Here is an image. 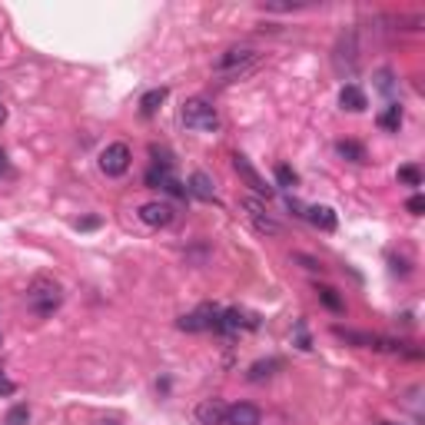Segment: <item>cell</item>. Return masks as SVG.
Here are the masks:
<instances>
[{"instance_id": "cell-12", "label": "cell", "mask_w": 425, "mask_h": 425, "mask_svg": "<svg viewBox=\"0 0 425 425\" xmlns=\"http://www.w3.org/2000/svg\"><path fill=\"white\" fill-rule=\"evenodd\" d=\"M279 369H282V362L279 359H259L250 365V372H246V379L250 382H266V379H273Z\"/></svg>"}, {"instance_id": "cell-21", "label": "cell", "mask_w": 425, "mask_h": 425, "mask_svg": "<svg viewBox=\"0 0 425 425\" xmlns=\"http://www.w3.org/2000/svg\"><path fill=\"white\" fill-rule=\"evenodd\" d=\"M293 259H296V263H302V266H306L309 273H322V269H326V266H322L319 259H313V256H306V253H296Z\"/></svg>"}, {"instance_id": "cell-9", "label": "cell", "mask_w": 425, "mask_h": 425, "mask_svg": "<svg viewBox=\"0 0 425 425\" xmlns=\"http://www.w3.org/2000/svg\"><path fill=\"white\" fill-rule=\"evenodd\" d=\"M263 422V412L253 402H236L226 412V425H259Z\"/></svg>"}, {"instance_id": "cell-28", "label": "cell", "mask_w": 425, "mask_h": 425, "mask_svg": "<svg viewBox=\"0 0 425 425\" xmlns=\"http://www.w3.org/2000/svg\"><path fill=\"white\" fill-rule=\"evenodd\" d=\"M3 120H7V106H3V100H0V127H3Z\"/></svg>"}, {"instance_id": "cell-2", "label": "cell", "mask_w": 425, "mask_h": 425, "mask_svg": "<svg viewBox=\"0 0 425 425\" xmlns=\"http://www.w3.org/2000/svg\"><path fill=\"white\" fill-rule=\"evenodd\" d=\"M180 120H183L186 130H196V133H216V130H219V113H216V106H212L210 100H203V97L186 100L183 110H180Z\"/></svg>"}, {"instance_id": "cell-13", "label": "cell", "mask_w": 425, "mask_h": 425, "mask_svg": "<svg viewBox=\"0 0 425 425\" xmlns=\"http://www.w3.org/2000/svg\"><path fill=\"white\" fill-rule=\"evenodd\" d=\"M186 190H190L193 196H199V199H212V196H216V183H212L210 173L196 170L190 176V186H186Z\"/></svg>"}, {"instance_id": "cell-1", "label": "cell", "mask_w": 425, "mask_h": 425, "mask_svg": "<svg viewBox=\"0 0 425 425\" xmlns=\"http://www.w3.org/2000/svg\"><path fill=\"white\" fill-rule=\"evenodd\" d=\"M60 302H64L60 282H53V279H47V276L30 282V289H27V306H30L37 316H53V313L60 309Z\"/></svg>"}, {"instance_id": "cell-22", "label": "cell", "mask_w": 425, "mask_h": 425, "mask_svg": "<svg viewBox=\"0 0 425 425\" xmlns=\"http://www.w3.org/2000/svg\"><path fill=\"white\" fill-rule=\"evenodd\" d=\"M163 190L170 193V196H180V199H186V193H190L186 186H183V183H180V180H173V176L167 180V183H163Z\"/></svg>"}, {"instance_id": "cell-5", "label": "cell", "mask_w": 425, "mask_h": 425, "mask_svg": "<svg viewBox=\"0 0 425 425\" xmlns=\"http://www.w3.org/2000/svg\"><path fill=\"white\" fill-rule=\"evenodd\" d=\"M233 170L239 173V180H243V183H246V186H250L253 193L266 196V199L273 196V186H266V180L259 176V170H256V167L250 163V160H246V156H243V153H233Z\"/></svg>"}, {"instance_id": "cell-8", "label": "cell", "mask_w": 425, "mask_h": 425, "mask_svg": "<svg viewBox=\"0 0 425 425\" xmlns=\"http://www.w3.org/2000/svg\"><path fill=\"white\" fill-rule=\"evenodd\" d=\"M140 219L147 223V226H170L173 223V206L170 203H143L140 206Z\"/></svg>"}, {"instance_id": "cell-7", "label": "cell", "mask_w": 425, "mask_h": 425, "mask_svg": "<svg viewBox=\"0 0 425 425\" xmlns=\"http://www.w3.org/2000/svg\"><path fill=\"white\" fill-rule=\"evenodd\" d=\"M243 206H246V212H250V219H253V226L259 230L263 236H279L282 233V226H279L276 219L266 212V206L259 203V199H243Z\"/></svg>"}, {"instance_id": "cell-4", "label": "cell", "mask_w": 425, "mask_h": 425, "mask_svg": "<svg viewBox=\"0 0 425 425\" xmlns=\"http://www.w3.org/2000/svg\"><path fill=\"white\" fill-rule=\"evenodd\" d=\"M130 147L127 143H110V147L100 153V170L106 173V176H123V173L130 170Z\"/></svg>"}, {"instance_id": "cell-14", "label": "cell", "mask_w": 425, "mask_h": 425, "mask_svg": "<svg viewBox=\"0 0 425 425\" xmlns=\"http://www.w3.org/2000/svg\"><path fill=\"white\" fill-rule=\"evenodd\" d=\"M167 97H170V90H167V86H156V90L143 93V100H140V113H143V117H153L160 106L167 104Z\"/></svg>"}, {"instance_id": "cell-29", "label": "cell", "mask_w": 425, "mask_h": 425, "mask_svg": "<svg viewBox=\"0 0 425 425\" xmlns=\"http://www.w3.org/2000/svg\"><path fill=\"white\" fill-rule=\"evenodd\" d=\"M379 425H399V422H379Z\"/></svg>"}, {"instance_id": "cell-3", "label": "cell", "mask_w": 425, "mask_h": 425, "mask_svg": "<svg viewBox=\"0 0 425 425\" xmlns=\"http://www.w3.org/2000/svg\"><path fill=\"white\" fill-rule=\"evenodd\" d=\"M219 316H223V309H216V306H199L196 313L176 319V326H180L183 332H206V329L219 332Z\"/></svg>"}, {"instance_id": "cell-27", "label": "cell", "mask_w": 425, "mask_h": 425, "mask_svg": "<svg viewBox=\"0 0 425 425\" xmlns=\"http://www.w3.org/2000/svg\"><path fill=\"white\" fill-rule=\"evenodd\" d=\"M10 170V163H7V153H3V149H0V176H3V173Z\"/></svg>"}, {"instance_id": "cell-16", "label": "cell", "mask_w": 425, "mask_h": 425, "mask_svg": "<svg viewBox=\"0 0 425 425\" xmlns=\"http://www.w3.org/2000/svg\"><path fill=\"white\" fill-rule=\"evenodd\" d=\"M379 127L389 130V133H399V127H402V106L399 104H389L379 113Z\"/></svg>"}, {"instance_id": "cell-25", "label": "cell", "mask_w": 425, "mask_h": 425, "mask_svg": "<svg viewBox=\"0 0 425 425\" xmlns=\"http://www.w3.org/2000/svg\"><path fill=\"white\" fill-rule=\"evenodd\" d=\"M296 339H299V349H302V352L313 349V342H309V336H306V326H302V322L296 326Z\"/></svg>"}, {"instance_id": "cell-23", "label": "cell", "mask_w": 425, "mask_h": 425, "mask_svg": "<svg viewBox=\"0 0 425 425\" xmlns=\"http://www.w3.org/2000/svg\"><path fill=\"white\" fill-rule=\"evenodd\" d=\"M405 210L412 212V216H422V210H425V199L415 193V196H409V203H405Z\"/></svg>"}, {"instance_id": "cell-19", "label": "cell", "mask_w": 425, "mask_h": 425, "mask_svg": "<svg viewBox=\"0 0 425 425\" xmlns=\"http://www.w3.org/2000/svg\"><path fill=\"white\" fill-rule=\"evenodd\" d=\"M399 183H409V186H422V170L419 167H399Z\"/></svg>"}, {"instance_id": "cell-6", "label": "cell", "mask_w": 425, "mask_h": 425, "mask_svg": "<svg viewBox=\"0 0 425 425\" xmlns=\"http://www.w3.org/2000/svg\"><path fill=\"white\" fill-rule=\"evenodd\" d=\"M226 412H230V405L212 396L193 409V419H196V425H226Z\"/></svg>"}, {"instance_id": "cell-11", "label": "cell", "mask_w": 425, "mask_h": 425, "mask_svg": "<svg viewBox=\"0 0 425 425\" xmlns=\"http://www.w3.org/2000/svg\"><path fill=\"white\" fill-rule=\"evenodd\" d=\"M302 216H306L313 226L326 230V233H332V230H336V223H339V219H336V212L329 210V206H309V210L302 212Z\"/></svg>"}, {"instance_id": "cell-26", "label": "cell", "mask_w": 425, "mask_h": 425, "mask_svg": "<svg viewBox=\"0 0 425 425\" xmlns=\"http://www.w3.org/2000/svg\"><path fill=\"white\" fill-rule=\"evenodd\" d=\"M97 226H100L97 216H90V219H80V223H77V230H97Z\"/></svg>"}, {"instance_id": "cell-20", "label": "cell", "mask_w": 425, "mask_h": 425, "mask_svg": "<svg viewBox=\"0 0 425 425\" xmlns=\"http://www.w3.org/2000/svg\"><path fill=\"white\" fill-rule=\"evenodd\" d=\"M276 180H279V186H289V190L299 183V176L289 167H276Z\"/></svg>"}, {"instance_id": "cell-24", "label": "cell", "mask_w": 425, "mask_h": 425, "mask_svg": "<svg viewBox=\"0 0 425 425\" xmlns=\"http://www.w3.org/2000/svg\"><path fill=\"white\" fill-rule=\"evenodd\" d=\"M17 392V385L7 379V372H3V365H0V396H14Z\"/></svg>"}, {"instance_id": "cell-10", "label": "cell", "mask_w": 425, "mask_h": 425, "mask_svg": "<svg viewBox=\"0 0 425 425\" xmlns=\"http://www.w3.org/2000/svg\"><path fill=\"white\" fill-rule=\"evenodd\" d=\"M339 104H342V110L362 113V110L369 106V100H365V90H362L359 84H345V86L339 90Z\"/></svg>"}, {"instance_id": "cell-18", "label": "cell", "mask_w": 425, "mask_h": 425, "mask_svg": "<svg viewBox=\"0 0 425 425\" xmlns=\"http://www.w3.org/2000/svg\"><path fill=\"white\" fill-rule=\"evenodd\" d=\"M3 425H30V405H14L7 415H3Z\"/></svg>"}, {"instance_id": "cell-15", "label": "cell", "mask_w": 425, "mask_h": 425, "mask_svg": "<svg viewBox=\"0 0 425 425\" xmlns=\"http://www.w3.org/2000/svg\"><path fill=\"white\" fill-rule=\"evenodd\" d=\"M336 153H339L342 160H349V163H369L365 147L356 143V140H339V143H336Z\"/></svg>"}, {"instance_id": "cell-17", "label": "cell", "mask_w": 425, "mask_h": 425, "mask_svg": "<svg viewBox=\"0 0 425 425\" xmlns=\"http://www.w3.org/2000/svg\"><path fill=\"white\" fill-rule=\"evenodd\" d=\"M316 296H319V302H322L329 313H342V309H345V302L336 296V289H332V286H316Z\"/></svg>"}]
</instances>
